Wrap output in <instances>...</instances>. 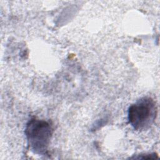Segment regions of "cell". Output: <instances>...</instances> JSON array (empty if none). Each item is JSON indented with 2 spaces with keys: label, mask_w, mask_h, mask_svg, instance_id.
Instances as JSON below:
<instances>
[{
  "label": "cell",
  "mask_w": 160,
  "mask_h": 160,
  "mask_svg": "<svg viewBox=\"0 0 160 160\" xmlns=\"http://www.w3.org/2000/svg\"><path fill=\"white\" fill-rule=\"evenodd\" d=\"M25 134L33 152L46 154L52 134V127L48 122L36 119L30 120L26 125Z\"/></svg>",
  "instance_id": "1"
},
{
  "label": "cell",
  "mask_w": 160,
  "mask_h": 160,
  "mask_svg": "<svg viewBox=\"0 0 160 160\" xmlns=\"http://www.w3.org/2000/svg\"><path fill=\"white\" fill-rule=\"evenodd\" d=\"M157 106L151 98H142L128 109V120L136 130H144L154 122L157 116Z\"/></svg>",
  "instance_id": "2"
}]
</instances>
